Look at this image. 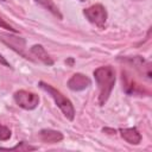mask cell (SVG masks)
<instances>
[{"label":"cell","mask_w":152,"mask_h":152,"mask_svg":"<svg viewBox=\"0 0 152 152\" xmlns=\"http://www.w3.org/2000/svg\"><path fill=\"white\" fill-rule=\"evenodd\" d=\"M94 78L99 87V104L103 106L109 99L115 84V70L112 65L99 66L94 70Z\"/></svg>","instance_id":"1"},{"label":"cell","mask_w":152,"mask_h":152,"mask_svg":"<svg viewBox=\"0 0 152 152\" xmlns=\"http://www.w3.org/2000/svg\"><path fill=\"white\" fill-rule=\"evenodd\" d=\"M38 86H39V88H42L44 91H46L53 99L56 106L62 110V113L64 114V116L69 121H72L75 119V108H74V104H72V102L66 96H64L58 89L53 88L51 84H48L46 82L40 81L38 83Z\"/></svg>","instance_id":"2"},{"label":"cell","mask_w":152,"mask_h":152,"mask_svg":"<svg viewBox=\"0 0 152 152\" xmlns=\"http://www.w3.org/2000/svg\"><path fill=\"white\" fill-rule=\"evenodd\" d=\"M83 14L88 19L89 23L94 24L99 28H104L108 14H107V10L104 8L103 5H101V4L91 5L90 7L83 10Z\"/></svg>","instance_id":"3"},{"label":"cell","mask_w":152,"mask_h":152,"mask_svg":"<svg viewBox=\"0 0 152 152\" xmlns=\"http://www.w3.org/2000/svg\"><path fill=\"white\" fill-rule=\"evenodd\" d=\"M13 99L20 108L26 109V110H32L37 108V106L39 104V96L25 89L17 90L13 95Z\"/></svg>","instance_id":"4"},{"label":"cell","mask_w":152,"mask_h":152,"mask_svg":"<svg viewBox=\"0 0 152 152\" xmlns=\"http://www.w3.org/2000/svg\"><path fill=\"white\" fill-rule=\"evenodd\" d=\"M0 40H1L5 45H7L8 48H11L13 51H15L17 53H19L21 57L28 58L27 55L25 53L26 40H25L23 37H17V36H14V34L0 32Z\"/></svg>","instance_id":"5"},{"label":"cell","mask_w":152,"mask_h":152,"mask_svg":"<svg viewBox=\"0 0 152 152\" xmlns=\"http://www.w3.org/2000/svg\"><path fill=\"white\" fill-rule=\"evenodd\" d=\"M122 61L125 63H128V64L133 65L140 74L145 75L148 80L151 78V63L148 61H146L145 58H142L140 56H134V57L122 58Z\"/></svg>","instance_id":"6"},{"label":"cell","mask_w":152,"mask_h":152,"mask_svg":"<svg viewBox=\"0 0 152 152\" xmlns=\"http://www.w3.org/2000/svg\"><path fill=\"white\" fill-rule=\"evenodd\" d=\"M91 84V81L90 78L84 75V74H81V72H76L74 74L69 81H68V88L72 91H81V90H84L86 88H88L89 86Z\"/></svg>","instance_id":"7"},{"label":"cell","mask_w":152,"mask_h":152,"mask_svg":"<svg viewBox=\"0 0 152 152\" xmlns=\"http://www.w3.org/2000/svg\"><path fill=\"white\" fill-rule=\"evenodd\" d=\"M39 139L45 144H56L63 140V134L59 131L44 128L39 132Z\"/></svg>","instance_id":"8"},{"label":"cell","mask_w":152,"mask_h":152,"mask_svg":"<svg viewBox=\"0 0 152 152\" xmlns=\"http://www.w3.org/2000/svg\"><path fill=\"white\" fill-rule=\"evenodd\" d=\"M30 52L34 57H37L40 62H43L44 64H46V65H53V59L50 57V55L46 52V50H45V48L43 45H40V44L32 45L30 48Z\"/></svg>","instance_id":"9"},{"label":"cell","mask_w":152,"mask_h":152,"mask_svg":"<svg viewBox=\"0 0 152 152\" xmlns=\"http://www.w3.org/2000/svg\"><path fill=\"white\" fill-rule=\"evenodd\" d=\"M120 134L124 138V140H126L128 144L138 145L141 141V134L139 133V131L135 127L122 128V129H120Z\"/></svg>","instance_id":"10"},{"label":"cell","mask_w":152,"mask_h":152,"mask_svg":"<svg viewBox=\"0 0 152 152\" xmlns=\"http://www.w3.org/2000/svg\"><path fill=\"white\" fill-rule=\"evenodd\" d=\"M38 5H40V6H43L45 10H48L49 12H51L55 17H57L58 19H63V15H62V13H61V11H59V8L57 7V5L52 1V0H34Z\"/></svg>","instance_id":"11"},{"label":"cell","mask_w":152,"mask_h":152,"mask_svg":"<svg viewBox=\"0 0 152 152\" xmlns=\"http://www.w3.org/2000/svg\"><path fill=\"white\" fill-rule=\"evenodd\" d=\"M38 147L32 146L26 141H20L15 146H12V147H0L1 151H34Z\"/></svg>","instance_id":"12"},{"label":"cell","mask_w":152,"mask_h":152,"mask_svg":"<svg viewBox=\"0 0 152 152\" xmlns=\"http://www.w3.org/2000/svg\"><path fill=\"white\" fill-rule=\"evenodd\" d=\"M11 138V129L4 125H0V140L6 141Z\"/></svg>","instance_id":"13"},{"label":"cell","mask_w":152,"mask_h":152,"mask_svg":"<svg viewBox=\"0 0 152 152\" xmlns=\"http://www.w3.org/2000/svg\"><path fill=\"white\" fill-rule=\"evenodd\" d=\"M0 28H5V30H7V31H11V32H18V30L17 28H14L13 26H11L8 23H6L1 17H0Z\"/></svg>","instance_id":"14"},{"label":"cell","mask_w":152,"mask_h":152,"mask_svg":"<svg viewBox=\"0 0 152 152\" xmlns=\"http://www.w3.org/2000/svg\"><path fill=\"white\" fill-rule=\"evenodd\" d=\"M0 64H1V65H4V66L11 68V64H10V63H8V62H7L6 59H5V57H4V56H2L1 53H0Z\"/></svg>","instance_id":"15"},{"label":"cell","mask_w":152,"mask_h":152,"mask_svg":"<svg viewBox=\"0 0 152 152\" xmlns=\"http://www.w3.org/2000/svg\"><path fill=\"white\" fill-rule=\"evenodd\" d=\"M80 1H86V0H80Z\"/></svg>","instance_id":"16"},{"label":"cell","mask_w":152,"mask_h":152,"mask_svg":"<svg viewBox=\"0 0 152 152\" xmlns=\"http://www.w3.org/2000/svg\"><path fill=\"white\" fill-rule=\"evenodd\" d=\"M1 1H6V0H1Z\"/></svg>","instance_id":"17"}]
</instances>
